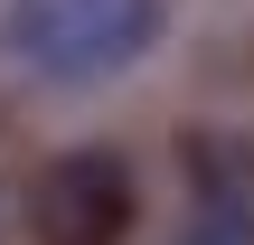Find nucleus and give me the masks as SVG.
<instances>
[{
  "label": "nucleus",
  "mask_w": 254,
  "mask_h": 245,
  "mask_svg": "<svg viewBox=\"0 0 254 245\" xmlns=\"http://www.w3.org/2000/svg\"><path fill=\"white\" fill-rule=\"evenodd\" d=\"M0 47L38 85H104L160 47V0H9Z\"/></svg>",
  "instance_id": "f257e3e1"
},
{
  "label": "nucleus",
  "mask_w": 254,
  "mask_h": 245,
  "mask_svg": "<svg viewBox=\"0 0 254 245\" xmlns=\"http://www.w3.org/2000/svg\"><path fill=\"white\" fill-rule=\"evenodd\" d=\"M132 227V170L113 151H66L38 179V236L47 245H113Z\"/></svg>",
  "instance_id": "f03ea898"
},
{
  "label": "nucleus",
  "mask_w": 254,
  "mask_h": 245,
  "mask_svg": "<svg viewBox=\"0 0 254 245\" xmlns=\"http://www.w3.org/2000/svg\"><path fill=\"white\" fill-rule=\"evenodd\" d=\"M179 245H254V198L245 189H198V217Z\"/></svg>",
  "instance_id": "7ed1b4c3"
}]
</instances>
